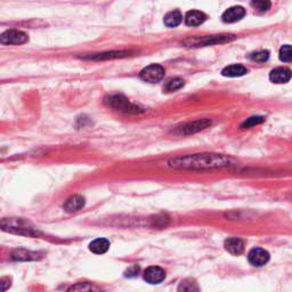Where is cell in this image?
Wrapping results in <instances>:
<instances>
[{"label":"cell","mask_w":292,"mask_h":292,"mask_svg":"<svg viewBox=\"0 0 292 292\" xmlns=\"http://www.w3.org/2000/svg\"><path fill=\"white\" fill-rule=\"evenodd\" d=\"M168 164L176 169H213L227 167L230 159L220 154L203 153L171 159Z\"/></svg>","instance_id":"6da1fadb"},{"label":"cell","mask_w":292,"mask_h":292,"mask_svg":"<svg viewBox=\"0 0 292 292\" xmlns=\"http://www.w3.org/2000/svg\"><path fill=\"white\" fill-rule=\"evenodd\" d=\"M104 103L108 107L125 112V113H139V112H143L141 107L130 103L127 98L125 96H121V95H112V96L105 97Z\"/></svg>","instance_id":"7a4b0ae2"},{"label":"cell","mask_w":292,"mask_h":292,"mask_svg":"<svg viewBox=\"0 0 292 292\" xmlns=\"http://www.w3.org/2000/svg\"><path fill=\"white\" fill-rule=\"evenodd\" d=\"M1 226L4 230L15 233V234H24L29 236H36L38 232L30 226L28 222L19 218H11V219H4L1 222Z\"/></svg>","instance_id":"3957f363"},{"label":"cell","mask_w":292,"mask_h":292,"mask_svg":"<svg viewBox=\"0 0 292 292\" xmlns=\"http://www.w3.org/2000/svg\"><path fill=\"white\" fill-rule=\"evenodd\" d=\"M235 39L234 35H217V36H207V37H196V38H188L186 39L184 43L188 47H205L217 45V43H225L229 42Z\"/></svg>","instance_id":"277c9868"},{"label":"cell","mask_w":292,"mask_h":292,"mask_svg":"<svg viewBox=\"0 0 292 292\" xmlns=\"http://www.w3.org/2000/svg\"><path fill=\"white\" fill-rule=\"evenodd\" d=\"M166 71L164 66L159 65V64H151V65L144 67L139 73V78L146 83H155L161 81L165 78Z\"/></svg>","instance_id":"5b68a950"},{"label":"cell","mask_w":292,"mask_h":292,"mask_svg":"<svg viewBox=\"0 0 292 292\" xmlns=\"http://www.w3.org/2000/svg\"><path fill=\"white\" fill-rule=\"evenodd\" d=\"M28 42V35L20 30H7L0 37L2 45H22Z\"/></svg>","instance_id":"8992f818"},{"label":"cell","mask_w":292,"mask_h":292,"mask_svg":"<svg viewBox=\"0 0 292 292\" xmlns=\"http://www.w3.org/2000/svg\"><path fill=\"white\" fill-rule=\"evenodd\" d=\"M211 125L212 122L209 119H200V120L188 122V124L182 125L181 128H177V132L179 135H192L210 127Z\"/></svg>","instance_id":"52a82bcc"},{"label":"cell","mask_w":292,"mask_h":292,"mask_svg":"<svg viewBox=\"0 0 292 292\" xmlns=\"http://www.w3.org/2000/svg\"><path fill=\"white\" fill-rule=\"evenodd\" d=\"M249 263L256 267H261L270 261V253L261 248H254L248 254Z\"/></svg>","instance_id":"ba28073f"},{"label":"cell","mask_w":292,"mask_h":292,"mask_svg":"<svg viewBox=\"0 0 292 292\" xmlns=\"http://www.w3.org/2000/svg\"><path fill=\"white\" fill-rule=\"evenodd\" d=\"M166 277V271L161 267L151 266L144 271V280L150 284L161 283Z\"/></svg>","instance_id":"9c48e42d"},{"label":"cell","mask_w":292,"mask_h":292,"mask_svg":"<svg viewBox=\"0 0 292 292\" xmlns=\"http://www.w3.org/2000/svg\"><path fill=\"white\" fill-rule=\"evenodd\" d=\"M292 78V72L288 67H276L271 70L270 73V79L274 83H287Z\"/></svg>","instance_id":"30bf717a"},{"label":"cell","mask_w":292,"mask_h":292,"mask_svg":"<svg viewBox=\"0 0 292 292\" xmlns=\"http://www.w3.org/2000/svg\"><path fill=\"white\" fill-rule=\"evenodd\" d=\"M244 15H246V9L241 6H234L224 12L222 19L225 23H235L242 20Z\"/></svg>","instance_id":"8fae6325"},{"label":"cell","mask_w":292,"mask_h":292,"mask_svg":"<svg viewBox=\"0 0 292 292\" xmlns=\"http://www.w3.org/2000/svg\"><path fill=\"white\" fill-rule=\"evenodd\" d=\"M225 249L234 256H239L244 251V242L239 237H229L225 241Z\"/></svg>","instance_id":"7c38bea8"},{"label":"cell","mask_w":292,"mask_h":292,"mask_svg":"<svg viewBox=\"0 0 292 292\" xmlns=\"http://www.w3.org/2000/svg\"><path fill=\"white\" fill-rule=\"evenodd\" d=\"M84 206V198L81 195H73L69 198L63 205V208L66 212H76L78 210L83 209Z\"/></svg>","instance_id":"4fadbf2b"},{"label":"cell","mask_w":292,"mask_h":292,"mask_svg":"<svg viewBox=\"0 0 292 292\" xmlns=\"http://www.w3.org/2000/svg\"><path fill=\"white\" fill-rule=\"evenodd\" d=\"M207 20V15L200 11H189L185 16V23L188 26L201 25Z\"/></svg>","instance_id":"5bb4252c"},{"label":"cell","mask_w":292,"mask_h":292,"mask_svg":"<svg viewBox=\"0 0 292 292\" xmlns=\"http://www.w3.org/2000/svg\"><path fill=\"white\" fill-rule=\"evenodd\" d=\"M246 73H248L247 67L241 65V64H233V65H229L222 71V74L224 77H229V78L242 77Z\"/></svg>","instance_id":"9a60e30c"},{"label":"cell","mask_w":292,"mask_h":292,"mask_svg":"<svg viewBox=\"0 0 292 292\" xmlns=\"http://www.w3.org/2000/svg\"><path fill=\"white\" fill-rule=\"evenodd\" d=\"M130 52H107V53H102V54H96V55L88 56V60H94V61H103V60H112V59H121V57L129 56Z\"/></svg>","instance_id":"2e32d148"},{"label":"cell","mask_w":292,"mask_h":292,"mask_svg":"<svg viewBox=\"0 0 292 292\" xmlns=\"http://www.w3.org/2000/svg\"><path fill=\"white\" fill-rule=\"evenodd\" d=\"M110 248V242L106 239H96L89 244V250L96 254L105 253Z\"/></svg>","instance_id":"e0dca14e"},{"label":"cell","mask_w":292,"mask_h":292,"mask_svg":"<svg viewBox=\"0 0 292 292\" xmlns=\"http://www.w3.org/2000/svg\"><path fill=\"white\" fill-rule=\"evenodd\" d=\"M165 24L168 26V28H175V26H178L181 24L182 21H183V15L182 13L177 11H172V12H169L167 15L165 16Z\"/></svg>","instance_id":"ac0fdd59"},{"label":"cell","mask_w":292,"mask_h":292,"mask_svg":"<svg viewBox=\"0 0 292 292\" xmlns=\"http://www.w3.org/2000/svg\"><path fill=\"white\" fill-rule=\"evenodd\" d=\"M37 256L38 254L35 253V252H30V251H26V250H15L14 252H13V259L15 260H33V259H37Z\"/></svg>","instance_id":"d6986e66"},{"label":"cell","mask_w":292,"mask_h":292,"mask_svg":"<svg viewBox=\"0 0 292 292\" xmlns=\"http://www.w3.org/2000/svg\"><path fill=\"white\" fill-rule=\"evenodd\" d=\"M184 86V80L181 79V78H174V79L169 80L166 86L164 87V90L167 91V93H172V91H176Z\"/></svg>","instance_id":"ffe728a7"},{"label":"cell","mask_w":292,"mask_h":292,"mask_svg":"<svg viewBox=\"0 0 292 292\" xmlns=\"http://www.w3.org/2000/svg\"><path fill=\"white\" fill-rule=\"evenodd\" d=\"M280 60L284 63L292 62V46L291 45H284L281 47L280 53H278Z\"/></svg>","instance_id":"44dd1931"},{"label":"cell","mask_w":292,"mask_h":292,"mask_svg":"<svg viewBox=\"0 0 292 292\" xmlns=\"http://www.w3.org/2000/svg\"><path fill=\"white\" fill-rule=\"evenodd\" d=\"M251 5L258 12H267L271 8V0H252Z\"/></svg>","instance_id":"7402d4cb"},{"label":"cell","mask_w":292,"mask_h":292,"mask_svg":"<svg viewBox=\"0 0 292 292\" xmlns=\"http://www.w3.org/2000/svg\"><path fill=\"white\" fill-rule=\"evenodd\" d=\"M268 59H270V52H267V50H259V52L252 53L250 55V60L258 63L266 62Z\"/></svg>","instance_id":"603a6c76"},{"label":"cell","mask_w":292,"mask_h":292,"mask_svg":"<svg viewBox=\"0 0 292 292\" xmlns=\"http://www.w3.org/2000/svg\"><path fill=\"white\" fill-rule=\"evenodd\" d=\"M265 121V118L264 117H251L249 119H247L246 121L243 122L242 125H241V128H251V127H254V125H260L263 124V122Z\"/></svg>","instance_id":"cb8c5ba5"},{"label":"cell","mask_w":292,"mask_h":292,"mask_svg":"<svg viewBox=\"0 0 292 292\" xmlns=\"http://www.w3.org/2000/svg\"><path fill=\"white\" fill-rule=\"evenodd\" d=\"M179 291H199V287L196 285L194 281L192 280H185L182 282V284L178 288Z\"/></svg>","instance_id":"d4e9b609"},{"label":"cell","mask_w":292,"mask_h":292,"mask_svg":"<svg viewBox=\"0 0 292 292\" xmlns=\"http://www.w3.org/2000/svg\"><path fill=\"white\" fill-rule=\"evenodd\" d=\"M91 289H93V287L87 285V283H86V285H81V284L74 285V287L70 288V290H91Z\"/></svg>","instance_id":"484cf974"}]
</instances>
